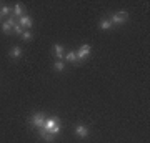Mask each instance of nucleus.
Returning <instances> with one entry per match:
<instances>
[{
	"label": "nucleus",
	"instance_id": "f257e3e1",
	"mask_svg": "<svg viewBox=\"0 0 150 143\" xmlns=\"http://www.w3.org/2000/svg\"><path fill=\"white\" fill-rule=\"evenodd\" d=\"M45 120H47V115H45V113L35 111L32 117H30V125H32L33 128L40 130V128H43V125H45Z\"/></svg>",
	"mask_w": 150,
	"mask_h": 143
},
{
	"label": "nucleus",
	"instance_id": "f03ea898",
	"mask_svg": "<svg viewBox=\"0 0 150 143\" xmlns=\"http://www.w3.org/2000/svg\"><path fill=\"white\" fill-rule=\"evenodd\" d=\"M90 52H92V47L88 45V43L82 45V47L79 48V52H77V62H80V60L87 58V57L90 55Z\"/></svg>",
	"mask_w": 150,
	"mask_h": 143
},
{
	"label": "nucleus",
	"instance_id": "7ed1b4c3",
	"mask_svg": "<svg viewBox=\"0 0 150 143\" xmlns=\"http://www.w3.org/2000/svg\"><path fill=\"white\" fill-rule=\"evenodd\" d=\"M18 25L23 28V30H28L30 27L33 25V20H32V17H28V15H23L18 18Z\"/></svg>",
	"mask_w": 150,
	"mask_h": 143
},
{
	"label": "nucleus",
	"instance_id": "20e7f679",
	"mask_svg": "<svg viewBox=\"0 0 150 143\" xmlns=\"http://www.w3.org/2000/svg\"><path fill=\"white\" fill-rule=\"evenodd\" d=\"M38 137L42 138V140H45L47 143H54V140H55V135H52L50 132H47L45 128H40V130H38Z\"/></svg>",
	"mask_w": 150,
	"mask_h": 143
},
{
	"label": "nucleus",
	"instance_id": "39448f33",
	"mask_svg": "<svg viewBox=\"0 0 150 143\" xmlns=\"http://www.w3.org/2000/svg\"><path fill=\"white\" fill-rule=\"evenodd\" d=\"M59 123H60V118H59V117H50V118H47V120H45V125H43V128H45L47 132H50V130H52L55 125H59Z\"/></svg>",
	"mask_w": 150,
	"mask_h": 143
},
{
	"label": "nucleus",
	"instance_id": "423d86ee",
	"mask_svg": "<svg viewBox=\"0 0 150 143\" xmlns=\"http://www.w3.org/2000/svg\"><path fill=\"white\" fill-rule=\"evenodd\" d=\"M75 135L79 138H85L87 135H88V128H87L85 125H77V127H75Z\"/></svg>",
	"mask_w": 150,
	"mask_h": 143
},
{
	"label": "nucleus",
	"instance_id": "0eeeda50",
	"mask_svg": "<svg viewBox=\"0 0 150 143\" xmlns=\"http://www.w3.org/2000/svg\"><path fill=\"white\" fill-rule=\"evenodd\" d=\"M54 50H55V55H57V58H59V60H64V57H65V48H64V45H60V43H55V45H54Z\"/></svg>",
	"mask_w": 150,
	"mask_h": 143
},
{
	"label": "nucleus",
	"instance_id": "6e6552de",
	"mask_svg": "<svg viewBox=\"0 0 150 143\" xmlns=\"http://www.w3.org/2000/svg\"><path fill=\"white\" fill-rule=\"evenodd\" d=\"M12 15L18 17V18H20V17H23V5H22L20 2H18V4H15V7L12 8Z\"/></svg>",
	"mask_w": 150,
	"mask_h": 143
},
{
	"label": "nucleus",
	"instance_id": "1a4fd4ad",
	"mask_svg": "<svg viewBox=\"0 0 150 143\" xmlns=\"http://www.w3.org/2000/svg\"><path fill=\"white\" fill-rule=\"evenodd\" d=\"M64 62H69V63H75V65H77V52H69V53H65Z\"/></svg>",
	"mask_w": 150,
	"mask_h": 143
},
{
	"label": "nucleus",
	"instance_id": "9d476101",
	"mask_svg": "<svg viewBox=\"0 0 150 143\" xmlns=\"http://www.w3.org/2000/svg\"><path fill=\"white\" fill-rule=\"evenodd\" d=\"M98 27H100L102 30H110L113 25H112V22H110V18H102L100 23H98Z\"/></svg>",
	"mask_w": 150,
	"mask_h": 143
},
{
	"label": "nucleus",
	"instance_id": "9b49d317",
	"mask_svg": "<svg viewBox=\"0 0 150 143\" xmlns=\"http://www.w3.org/2000/svg\"><path fill=\"white\" fill-rule=\"evenodd\" d=\"M8 55H10V58H18L22 55V48L20 47H12L10 52H8Z\"/></svg>",
	"mask_w": 150,
	"mask_h": 143
},
{
	"label": "nucleus",
	"instance_id": "f8f14e48",
	"mask_svg": "<svg viewBox=\"0 0 150 143\" xmlns=\"http://www.w3.org/2000/svg\"><path fill=\"white\" fill-rule=\"evenodd\" d=\"M65 68V62L64 60H55L54 62V70H57V72H64Z\"/></svg>",
	"mask_w": 150,
	"mask_h": 143
},
{
	"label": "nucleus",
	"instance_id": "ddd939ff",
	"mask_svg": "<svg viewBox=\"0 0 150 143\" xmlns=\"http://www.w3.org/2000/svg\"><path fill=\"white\" fill-rule=\"evenodd\" d=\"M2 30H4L5 35H10V33L13 32V27H12L8 22H4V23H2Z\"/></svg>",
	"mask_w": 150,
	"mask_h": 143
},
{
	"label": "nucleus",
	"instance_id": "4468645a",
	"mask_svg": "<svg viewBox=\"0 0 150 143\" xmlns=\"http://www.w3.org/2000/svg\"><path fill=\"white\" fill-rule=\"evenodd\" d=\"M110 22H112V25H122L123 22L120 20V17L117 15V13H113L112 17H110Z\"/></svg>",
	"mask_w": 150,
	"mask_h": 143
},
{
	"label": "nucleus",
	"instance_id": "2eb2a0df",
	"mask_svg": "<svg viewBox=\"0 0 150 143\" xmlns=\"http://www.w3.org/2000/svg\"><path fill=\"white\" fill-rule=\"evenodd\" d=\"M32 33H30V30H23V33H22V40H23V42H30V40H32Z\"/></svg>",
	"mask_w": 150,
	"mask_h": 143
},
{
	"label": "nucleus",
	"instance_id": "dca6fc26",
	"mask_svg": "<svg viewBox=\"0 0 150 143\" xmlns=\"http://www.w3.org/2000/svg\"><path fill=\"white\" fill-rule=\"evenodd\" d=\"M0 13H2V17H10L12 15V8L10 7H2Z\"/></svg>",
	"mask_w": 150,
	"mask_h": 143
},
{
	"label": "nucleus",
	"instance_id": "f3484780",
	"mask_svg": "<svg viewBox=\"0 0 150 143\" xmlns=\"http://www.w3.org/2000/svg\"><path fill=\"white\" fill-rule=\"evenodd\" d=\"M117 15L120 17V20H122L123 23H125V22L129 20V13H127V12H125V10H120V12H118V13H117Z\"/></svg>",
	"mask_w": 150,
	"mask_h": 143
},
{
	"label": "nucleus",
	"instance_id": "a211bd4d",
	"mask_svg": "<svg viewBox=\"0 0 150 143\" xmlns=\"http://www.w3.org/2000/svg\"><path fill=\"white\" fill-rule=\"evenodd\" d=\"M13 32H15L17 35H22V33H23V28H22V27L18 25V22H17L15 25H13Z\"/></svg>",
	"mask_w": 150,
	"mask_h": 143
},
{
	"label": "nucleus",
	"instance_id": "6ab92c4d",
	"mask_svg": "<svg viewBox=\"0 0 150 143\" xmlns=\"http://www.w3.org/2000/svg\"><path fill=\"white\" fill-rule=\"evenodd\" d=\"M2 18H4V17H2V13H0V20H2Z\"/></svg>",
	"mask_w": 150,
	"mask_h": 143
}]
</instances>
